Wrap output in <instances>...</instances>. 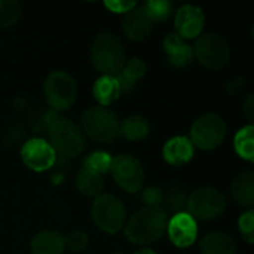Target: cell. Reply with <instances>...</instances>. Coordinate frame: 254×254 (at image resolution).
Wrapping results in <instances>:
<instances>
[{
    "label": "cell",
    "mask_w": 254,
    "mask_h": 254,
    "mask_svg": "<svg viewBox=\"0 0 254 254\" xmlns=\"http://www.w3.org/2000/svg\"><path fill=\"white\" fill-rule=\"evenodd\" d=\"M146 63L141 58H131L129 61H125L122 70L115 76L119 83L121 92L132 91L138 80L143 79V76L146 74Z\"/></svg>",
    "instance_id": "19"
},
{
    "label": "cell",
    "mask_w": 254,
    "mask_h": 254,
    "mask_svg": "<svg viewBox=\"0 0 254 254\" xmlns=\"http://www.w3.org/2000/svg\"><path fill=\"white\" fill-rule=\"evenodd\" d=\"M238 226H240V232L243 234V237L246 238L247 243L253 241V232H254V213L253 210H249L247 213H244L240 220H238Z\"/></svg>",
    "instance_id": "30"
},
{
    "label": "cell",
    "mask_w": 254,
    "mask_h": 254,
    "mask_svg": "<svg viewBox=\"0 0 254 254\" xmlns=\"http://www.w3.org/2000/svg\"><path fill=\"white\" fill-rule=\"evenodd\" d=\"M149 134V122L140 115H131L121 122V135L131 141H140Z\"/></svg>",
    "instance_id": "23"
},
{
    "label": "cell",
    "mask_w": 254,
    "mask_h": 254,
    "mask_svg": "<svg viewBox=\"0 0 254 254\" xmlns=\"http://www.w3.org/2000/svg\"><path fill=\"white\" fill-rule=\"evenodd\" d=\"M49 144L55 150L57 156L73 159L86 147V137L79 125L65 118H57L48 127Z\"/></svg>",
    "instance_id": "2"
},
{
    "label": "cell",
    "mask_w": 254,
    "mask_h": 254,
    "mask_svg": "<svg viewBox=\"0 0 254 254\" xmlns=\"http://www.w3.org/2000/svg\"><path fill=\"white\" fill-rule=\"evenodd\" d=\"M64 243H65V249L71 252H83L89 244V238L82 231H73L64 238Z\"/></svg>",
    "instance_id": "29"
},
{
    "label": "cell",
    "mask_w": 254,
    "mask_h": 254,
    "mask_svg": "<svg viewBox=\"0 0 254 254\" xmlns=\"http://www.w3.org/2000/svg\"><path fill=\"white\" fill-rule=\"evenodd\" d=\"M143 201L149 208H161L164 202V193L159 188H149L143 193Z\"/></svg>",
    "instance_id": "31"
},
{
    "label": "cell",
    "mask_w": 254,
    "mask_h": 254,
    "mask_svg": "<svg viewBox=\"0 0 254 254\" xmlns=\"http://www.w3.org/2000/svg\"><path fill=\"white\" fill-rule=\"evenodd\" d=\"M167 232L171 243L176 247L186 249L190 247L198 237V225L196 220L186 211L174 214L167 225Z\"/></svg>",
    "instance_id": "12"
},
{
    "label": "cell",
    "mask_w": 254,
    "mask_h": 254,
    "mask_svg": "<svg viewBox=\"0 0 254 254\" xmlns=\"http://www.w3.org/2000/svg\"><path fill=\"white\" fill-rule=\"evenodd\" d=\"M21 18V4L16 0H0V28L13 27Z\"/></svg>",
    "instance_id": "25"
},
{
    "label": "cell",
    "mask_w": 254,
    "mask_h": 254,
    "mask_svg": "<svg viewBox=\"0 0 254 254\" xmlns=\"http://www.w3.org/2000/svg\"><path fill=\"white\" fill-rule=\"evenodd\" d=\"M199 249L202 254H235L237 244L234 238L225 232H210L207 234L201 243Z\"/></svg>",
    "instance_id": "20"
},
{
    "label": "cell",
    "mask_w": 254,
    "mask_h": 254,
    "mask_svg": "<svg viewBox=\"0 0 254 254\" xmlns=\"http://www.w3.org/2000/svg\"><path fill=\"white\" fill-rule=\"evenodd\" d=\"M244 86H246V77H237L235 80H232V82L229 83L228 91H229V94L235 95V94H238Z\"/></svg>",
    "instance_id": "34"
},
{
    "label": "cell",
    "mask_w": 254,
    "mask_h": 254,
    "mask_svg": "<svg viewBox=\"0 0 254 254\" xmlns=\"http://www.w3.org/2000/svg\"><path fill=\"white\" fill-rule=\"evenodd\" d=\"M43 92L49 107L55 112H63L74 104L77 85L67 71L57 70L48 74L43 83Z\"/></svg>",
    "instance_id": "7"
},
{
    "label": "cell",
    "mask_w": 254,
    "mask_h": 254,
    "mask_svg": "<svg viewBox=\"0 0 254 254\" xmlns=\"http://www.w3.org/2000/svg\"><path fill=\"white\" fill-rule=\"evenodd\" d=\"M243 112L244 115L247 116V119L252 122L254 118V100H253V94H249L246 97V100L243 101Z\"/></svg>",
    "instance_id": "33"
},
{
    "label": "cell",
    "mask_w": 254,
    "mask_h": 254,
    "mask_svg": "<svg viewBox=\"0 0 254 254\" xmlns=\"http://www.w3.org/2000/svg\"><path fill=\"white\" fill-rule=\"evenodd\" d=\"M143 7L146 9V12L149 13V16L152 18L153 22H156V21L164 22L173 13V3L167 1V0H149L144 3Z\"/></svg>",
    "instance_id": "26"
},
{
    "label": "cell",
    "mask_w": 254,
    "mask_h": 254,
    "mask_svg": "<svg viewBox=\"0 0 254 254\" xmlns=\"http://www.w3.org/2000/svg\"><path fill=\"white\" fill-rule=\"evenodd\" d=\"M80 125L85 137L103 144L113 143L121 135V122L115 112L107 107L95 106L83 112Z\"/></svg>",
    "instance_id": "4"
},
{
    "label": "cell",
    "mask_w": 254,
    "mask_h": 254,
    "mask_svg": "<svg viewBox=\"0 0 254 254\" xmlns=\"http://www.w3.org/2000/svg\"><path fill=\"white\" fill-rule=\"evenodd\" d=\"M231 192L234 201L244 207L252 210L254 205V174L252 171H243L235 176L231 185Z\"/></svg>",
    "instance_id": "17"
},
{
    "label": "cell",
    "mask_w": 254,
    "mask_h": 254,
    "mask_svg": "<svg viewBox=\"0 0 254 254\" xmlns=\"http://www.w3.org/2000/svg\"><path fill=\"white\" fill-rule=\"evenodd\" d=\"M110 173L121 189L134 193L143 188L144 171L138 159L131 155H118L112 158Z\"/></svg>",
    "instance_id": "10"
},
{
    "label": "cell",
    "mask_w": 254,
    "mask_h": 254,
    "mask_svg": "<svg viewBox=\"0 0 254 254\" xmlns=\"http://www.w3.org/2000/svg\"><path fill=\"white\" fill-rule=\"evenodd\" d=\"M104 4L107 9H110L112 12H116V13H127L137 6L135 1H106Z\"/></svg>",
    "instance_id": "32"
},
{
    "label": "cell",
    "mask_w": 254,
    "mask_h": 254,
    "mask_svg": "<svg viewBox=\"0 0 254 254\" xmlns=\"http://www.w3.org/2000/svg\"><path fill=\"white\" fill-rule=\"evenodd\" d=\"M76 186L82 195L97 198L98 195H101V190L104 188V179L103 176L83 167L76 176Z\"/></svg>",
    "instance_id": "22"
},
{
    "label": "cell",
    "mask_w": 254,
    "mask_h": 254,
    "mask_svg": "<svg viewBox=\"0 0 254 254\" xmlns=\"http://www.w3.org/2000/svg\"><path fill=\"white\" fill-rule=\"evenodd\" d=\"M92 94L101 107H107L109 104L118 100L121 94V88L115 76H101L95 80Z\"/></svg>",
    "instance_id": "21"
},
{
    "label": "cell",
    "mask_w": 254,
    "mask_h": 254,
    "mask_svg": "<svg viewBox=\"0 0 254 254\" xmlns=\"http://www.w3.org/2000/svg\"><path fill=\"white\" fill-rule=\"evenodd\" d=\"M164 202H165L167 210L174 211L176 214L182 213L183 208L186 207V202H188L186 192L183 189H179V188L170 189V192L167 195H164Z\"/></svg>",
    "instance_id": "28"
},
{
    "label": "cell",
    "mask_w": 254,
    "mask_h": 254,
    "mask_svg": "<svg viewBox=\"0 0 254 254\" xmlns=\"http://www.w3.org/2000/svg\"><path fill=\"white\" fill-rule=\"evenodd\" d=\"M188 213L193 219L214 220L226 210V198L214 188H199L188 196Z\"/></svg>",
    "instance_id": "9"
},
{
    "label": "cell",
    "mask_w": 254,
    "mask_h": 254,
    "mask_svg": "<svg viewBox=\"0 0 254 254\" xmlns=\"http://www.w3.org/2000/svg\"><path fill=\"white\" fill-rule=\"evenodd\" d=\"M168 217L162 208H140L125 225V237L129 243L137 246H147L167 232Z\"/></svg>",
    "instance_id": "1"
},
{
    "label": "cell",
    "mask_w": 254,
    "mask_h": 254,
    "mask_svg": "<svg viewBox=\"0 0 254 254\" xmlns=\"http://www.w3.org/2000/svg\"><path fill=\"white\" fill-rule=\"evenodd\" d=\"M234 146H235V152L238 153V156H241L246 161H253L254 158V128L253 125H247L244 128H241L235 138H234Z\"/></svg>",
    "instance_id": "24"
},
{
    "label": "cell",
    "mask_w": 254,
    "mask_h": 254,
    "mask_svg": "<svg viewBox=\"0 0 254 254\" xmlns=\"http://www.w3.org/2000/svg\"><path fill=\"white\" fill-rule=\"evenodd\" d=\"M193 57L208 70L217 71L228 65L231 60V48L228 42L217 33H204L196 37Z\"/></svg>",
    "instance_id": "6"
},
{
    "label": "cell",
    "mask_w": 254,
    "mask_h": 254,
    "mask_svg": "<svg viewBox=\"0 0 254 254\" xmlns=\"http://www.w3.org/2000/svg\"><path fill=\"white\" fill-rule=\"evenodd\" d=\"M153 24L155 22L152 21L146 9L143 6L141 7L135 6L134 9L125 13L124 21H122V30L129 40L141 42L150 34Z\"/></svg>",
    "instance_id": "14"
},
{
    "label": "cell",
    "mask_w": 254,
    "mask_h": 254,
    "mask_svg": "<svg viewBox=\"0 0 254 254\" xmlns=\"http://www.w3.org/2000/svg\"><path fill=\"white\" fill-rule=\"evenodd\" d=\"M110 165H112V156L106 152H94L85 161V168L100 176H104L106 173H109Z\"/></svg>",
    "instance_id": "27"
},
{
    "label": "cell",
    "mask_w": 254,
    "mask_h": 254,
    "mask_svg": "<svg viewBox=\"0 0 254 254\" xmlns=\"http://www.w3.org/2000/svg\"><path fill=\"white\" fill-rule=\"evenodd\" d=\"M91 216L98 229L106 234H118L125 226L127 208L115 195L101 193L92 202Z\"/></svg>",
    "instance_id": "5"
},
{
    "label": "cell",
    "mask_w": 254,
    "mask_h": 254,
    "mask_svg": "<svg viewBox=\"0 0 254 254\" xmlns=\"http://www.w3.org/2000/svg\"><path fill=\"white\" fill-rule=\"evenodd\" d=\"M164 49L170 64L176 68H183L189 65L193 60L192 46L176 33L167 34V37L164 39Z\"/></svg>",
    "instance_id": "15"
},
{
    "label": "cell",
    "mask_w": 254,
    "mask_h": 254,
    "mask_svg": "<svg viewBox=\"0 0 254 254\" xmlns=\"http://www.w3.org/2000/svg\"><path fill=\"white\" fill-rule=\"evenodd\" d=\"M204 12L201 7L195 4H185L176 12L174 25L177 30V36L182 39H195L201 36L204 28Z\"/></svg>",
    "instance_id": "13"
},
{
    "label": "cell",
    "mask_w": 254,
    "mask_h": 254,
    "mask_svg": "<svg viewBox=\"0 0 254 254\" xmlns=\"http://www.w3.org/2000/svg\"><path fill=\"white\" fill-rule=\"evenodd\" d=\"M31 254H63L65 250L64 237L57 231L39 232L30 244Z\"/></svg>",
    "instance_id": "18"
},
{
    "label": "cell",
    "mask_w": 254,
    "mask_h": 254,
    "mask_svg": "<svg viewBox=\"0 0 254 254\" xmlns=\"http://www.w3.org/2000/svg\"><path fill=\"white\" fill-rule=\"evenodd\" d=\"M135 254H156L153 250H149V249H143V250H140V252H137Z\"/></svg>",
    "instance_id": "35"
},
{
    "label": "cell",
    "mask_w": 254,
    "mask_h": 254,
    "mask_svg": "<svg viewBox=\"0 0 254 254\" xmlns=\"http://www.w3.org/2000/svg\"><path fill=\"white\" fill-rule=\"evenodd\" d=\"M226 137V124L216 113L199 116L190 128V141L202 150L217 149Z\"/></svg>",
    "instance_id": "8"
},
{
    "label": "cell",
    "mask_w": 254,
    "mask_h": 254,
    "mask_svg": "<svg viewBox=\"0 0 254 254\" xmlns=\"http://www.w3.org/2000/svg\"><path fill=\"white\" fill-rule=\"evenodd\" d=\"M21 158L30 170L40 173L54 167L57 161V153L49 141L43 138H31L24 143L21 149Z\"/></svg>",
    "instance_id": "11"
},
{
    "label": "cell",
    "mask_w": 254,
    "mask_h": 254,
    "mask_svg": "<svg viewBox=\"0 0 254 254\" xmlns=\"http://www.w3.org/2000/svg\"><path fill=\"white\" fill-rule=\"evenodd\" d=\"M193 153H195V146L188 137H182V135L170 138L162 149L164 159L173 167H182L188 164L193 158Z\"/></svg>",
    "instance_id": "16"
},
{
    "label": "cell",
    "mask_w": 254,
    "mask_h": 254,
    "mask_svg": "<svg viewBox=\"0 0 254 254\" xmlns=\"http://www.w3.org/2000/svg\"><path fill=\"white\" fill-rule=\"evenodd\" d=\"M91 60L103 76H116L125 64V49L121 39L107 31L97 34L91 46Z\"/></svg>",
    "instance_id": "3"
}]
</instances>
